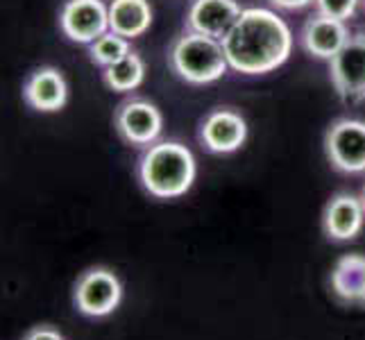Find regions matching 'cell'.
<instances>
[{"label":"cell","mask_w":365,"mask_h":340,"mask_svg":"<svg viewBox=\"0 0 365 340\" xmlns=\"http://www.w3.org/2000/svg\"><path fill=\"white\" fill-rule=\"evenodd\" d=\"M230 68L243 75H266L286 64L293 50L291 28L266 7H247L222 39Z\"/></svg>","instance_id":"cell-1"},{"label":"cell","mask_w":365,"mask_h":340,"mask_svg":"<svg viewBox=\"0 0 365 340\" xmlns=\"http://www.w3.org/2000/svg\"><path fill=\"white\" fill-rule=\"evenodd\" d=\"M195 175V157L180 141H157L138 161V180L150 195L159 200H173L188 193Z\"/></svg>","instance_id":"cell-2"},{"label":"cell","mask_w":365,"mask_h":340,"mask_svg":"<svg viewBox=\"0 0 365 340\" xmlns=\"http://www.w3.org/2000/svg\"><path fill=\"white\" fill-rule=\"evenodd\" d=\"M170 66L188 84L218 82L230 68L222 41L200 32H186L173 43Z\"/></svg>","instance_id":"cell-3"},{"label":"cell","mask_w":365,"mask_h":340,"mask_svg":"<svg viewBox=\"0 0 365 340\" xmlns=\"http://www.w3.org/2000/svg\"><path fill=\"white\" fill-rule=\"evenodd\" d=\"M123 299V286L109 268H89L75 282L73 304L82 316L105 318L114 313Z\"/></svg>","instance_id":"cell-4"},{"label":"cell","mask_w":365,"mask_h":340,"mask_svg":"<svg viewBox=\"0 0 365 340\" xmlns=\"http://www.w3.org/2000/svg\"><path fill=\"white\" fill-rule=\"evenodd\" d=\"M324 153L341 172L356 175L365 170V123L354 118L336 120L324 134Z\"/></svg>","instance_id":"cell-5"},{"label":"cell","mask_w":365,"mask_h":340,"mask_svg":"<svg viewBox=\"0 0 365 340\" xmlns=\"http://www.w3.org/2000/svg\"><path fill=\"white\" fill-rule=\"evenodd\" d=\"M59 28L71 41L91 46L109 32V5L103 0H66L59 11Z\"/></svg>","instance_id":"cell-6"},{"label":"cell","mask_w":365,"mask_h":340,"mask_svg":"<svg viewBox=\"0 0 365 340\" xmlns=\"http://www.w3.org/2000/svg\"><path fill=\"white\" fill-rule=\"evenodd\" d=\"M329 75L343 100L359 103L365 98V34L349 36L341 53L329 59Z\"/></svg>","instance_id":"cell-7"},{"label":"cell","mask_w":365,"mask_h":340,"mask_svg":"<svg viewBox=\"0 0 365 340\" xmlns=\"http://www.w3.org/2000/svg\"><path fill=\"white\" fill-rule=\"evenodd\" d=\"M116 130L125 143L134 148H150L161 136L163 116L157 105L148 100H128L116 111Z\"/></svg>","instance_id":"cell-8"},{"label":"cell","mask_w":365,"mask_h":340,"mask_svg":"<svg viewBox=\"0 0 365 340\" xmlns=\"http://www.w3.org/2000/svg\"><path fill=\"white\" fill-rule=\"evenodd\" d=\"M200 138L209 153L230 155L241 150L247 138V123L241 113L232 109H216L205 118Z\"/></svg>","instance_id":"cell-9"},{"label":"cell","mask_w":365,"mask_h":340,"mask_svg":"<svg viewBox=\"0 0 365 340\" xmlns=\"http://www.w3.org/2000/svg\"><path fill=\"white\" fill-rule=\"evenodd\" d=\"M236 0H195L186 14V25L191 32H200L222 41L241 16Z\"/></svg>","instance_id":"cell-10"},{"label":"cell","mask_w":365,"mask_h":340,"mask_svg":"<svg viewBox=\"0 0 365 340\" xmlns=\"http://www.w3.org/2000/svg\"><path fill=\"white\" fill-rule=\"evenodd\" d=\"M363 222H365V205L361 197L351 193L334 195L322 213L324 234L338 243L356 238L363 230Z\"/></svg>","instance_id":"cell-11"},{"label":"cell","mask_w":365,"mask_h":340,"mask_svg":"<svg viewBox=\"0 0 365 340\" xmlns=\"http://www.w3.org/2000/svg\"><path fill=\"white\" fill-rule=\"evenodd\" d=\"M23 98L32 109L53 113L64 109L68 100V84L64 80L59 68L55 66H41L30 73V78L25 80Z\"/></svg>","instance_id":"cell-12"},{"label":"cell","mask_w":365,"mask_h":340,"mask_svg":"<svg viewBox=\"0 0 365 340\" xmlns=\"http://www.w3.org/2000/svg\"><path fill=\"white\" fill-rule=\"evenodd\" d=\"M349 41V30L345 21L329 16H313L302 30V46L309 55L318 59H331L341 53V48Z\"/></svg>","instance_id":"cell-13"},{"label":"cell","mask_w":365,"mask_h":340,"mask_svg":"<svg viewBox=\"0 0 365 340\" xmlns=\"http://www.w3.org/2000/svg\"><path fill=\"white\" fill-rule=\"evenodd\" d=\"M331 293L351 306H365V254L351 252L336 261L329 277Z\"/></svg>","instance_id":"cell-14"},{"label":"cell","mask_w":365,"mask_h":340,"mask_svg":"<svg viewBox=\"0 0 365 340\" xmlns=\"http://www.w3.org/2000/svg\"><path fill=\"white\" fill-rule=\"evenodd\" d=\"M153 25V7L148 0H111L109 30L125 39H136Z\"/></svg>","instance_id":"cell-15"},{"label":"cell","mask_w":365,"mask_h":340,"mask_svg":"<svg viewBox=\"0 0 365 340\" xmlns=\"http://www.w3.org/2000/svg\"><path fill=\"white\" fill-rule=\"evenodd\" d=\"M105 84L109 86L111 91L116 93H130L134 89H138L145 78V61L141 59V55L130 53L125 59L116 61L105 68L103 73Z\"/></svg>","instance_id":"cell-16"},{"label":"cell","mask_w":365,"mask_h":340,"mask_svg":"<svg viewBox=\"0 0 365 340\" xmlns=\"http://www.w3.org/2000/svg\"><path fill=\"white\" fill-rule=\"evenodd\" d=\"M132 53L130 50V39H125V36L116 34V32H105L103 36H98V39L89 46V55L91 59L96 61L98 66H111L116 64V61L125 59Z\"/></svg>","instance_id":"cell-17"},{"label":"cell","mask_w":365,"mask_h":340,"mask_svg":"<svg viewBox=\"0 0 365 340\" xmlns=\"http://www.w3.org/2000/svg\"><path fill=\"white\" fill-rule=\"evenodd\" d=\"M316 7H318V14L322 16L347 21L354 16L359 0H316Z\"/></svg>","instance_id":"cell-18"},{"label":"cell","mask_w":365,"mask_h":340,"mask_svg":"<svg viewBox=\"0 0 365 340\" xmlns=\"http://www.w3.org/2000/svg\"><path fill=\"white\" fill-rule=\"evenodd\" d=\"M23 340H64V336L57 329H53V326H34Z\"/></svg>","instance_id":"cell-19"},{"label":"cell","mask_w":365,"mask_h":340,"mask_svg":"<svg viewBox=\"0 0 365 340\" xmlns=\"http://www.w3.org/2000/svg\"><path fill=\"white\" fill-rule=\"evenodd\" d=\"M270 3L279 9H302L311 3H316V0H270Z\"/></svg>","instance_id":"cell-20"},{"label":"cell","mask_w":365,"mask_h":340,"mask_svg":"<svg viewBox=\"0 0 365 340\" xmlns=\"http://www.w3.org/2000/svg\"><path fill=\"white\" fill-rule=\"evenodd\" d=\"M361 200H363V205H365V188H363V195H361Z\"/></svg>","instance_id":"cell-21"},{"label":"cell","mask_w":365,"mask_h":340,"mask_svg":"<svg viewBox=\"0 0 365 340\" xmlns=\"http://www.w3.org/2000/svg\"><path fill=\"white\" fill-rule=\"evenodd\" d=\"M363 3H365V0H363Z\"/></svg>","instance_id":"cell-22"}]
</instances>
